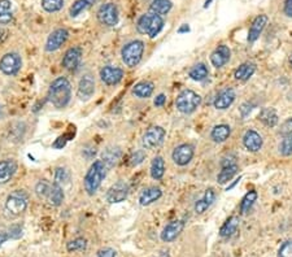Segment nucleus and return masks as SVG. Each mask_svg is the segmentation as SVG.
<instances>
[{
  "label": "nucleus",
  "mask_w": 292,
  "mask_h": 257,
  "mask_svg": "<svg viewBox=\"0 0 292 257\" xmlns=\"http://www.w3.org/2000/svg\"><path fill=\"white\" fill-rule=\"evenodd\" d=\"M72 98V85L65 77H59L51 83L48 90V99L56 108H65Z\"/></svg>",
  "instance_id": "nucleus-1"
},
{
  "label": "nucleus",
  "mask_w": 292,
  "mask_h": 257,
  "mask_svg": "<svg viewBox=\"0 0 292 257\" xmlns=\"http://www.w3.org/2000/svg\"><path fill=\"white\" fill-rule=\"evenodd\" d=\"M105 175H107V168L103 164L101 160H96L93 162L90 169L86 173L84 177V190L87 191L88 195H94L100 187L101 182L104 181Z\"/></svg>",
  "instance_id": "nucleus-2"
},
{
  "label": "nucleus",
  "mask_w": 292,
  "mask_h": 257,
  "mask_svg": "<svg viewBox=\"0 0 292 257\" xmlns=\"http://www.w3.org/2000/svg\"><path fill=\"white\" fill-rule=\"evenodd\" d=\"M163 17L159 16V14L152 13V12L141 16V18H139L138 22H137V30H138L141 34L148 35L149 38L158 37V35L160 34V31L163 30Z\"/></svg>",
  "instance_id": "nucleus-3"
},
{
  "label": "nucleus",
  "mask_w": 292,
  "mask_h": 257,
  "mask_svg": "<svg viewBox=\"0 0 292 257\" xmlns=\"http://www.w3.org/2000/svg\"><path fill=\"white\" fill-rule=\"evenodd\" d=\"M201 104V96L192 90L181 91L175 99V107L178 112L183 114H191Z\"/></svg>",
  "instance_id": "nucleus-4"
},
{
  "label": "nucleus",
  "mask_w": 292,
  "mask_h": 257,
  "mask_svg": "<svg viewBox=\"0 0 292 257\" xmlns=\"http://www.w3.org/2000/svg\"><path fill=\"white\" fill-rule=\"evenodd\" d=\"M144 52V43L142 40H132L124 45L121 51L122 61L129 68H134L141 62Z\"/></svg>",
  "instance_id": "nucleus-5"
},
{
  "label": "nucleus",
  "mask_w": 292,
  "mask_h": 257,
  "mask_svg": "<svg viewBox=\"0 0 292 257\" xmlns=\"http://www.w3.org/2000/svg\"><path fill=\"white\" fill-rule=\"evenodd\" d=\"M6 208L11 215L18 216L28 208V195L23 190H16L7 198Z\"/></svg>",
  "instance_id": "nucleus-6"
},
{
  "label": "nucleus",
  "mask_w": 292,
  "mask_h": 257,
  "mask_svg": "<svg viewBox=\"0 0 292 257\" xmlns=\"http://www.w3.org/2000/svg\"><path fill=\"white\" fill-rule=\"evenodd\" d=\"M99 22L104 26H116L120 20V14H118V8L115 3H105L100 6L96 13Z\"/></svg>",
  "instance_id": "nucleus-7"
},
{
  "label": "nucleus",
  "mask_w": 292,
  "mask_h": 257,
  "mask_svg": "<svg viewBox=\"0 0 292 257\" xmlns=\"http://www.w3.org/2000/svg\"><path fill=\"white\" fill-rule=\"evenodd\" d=\"M166 131L161 126H152L148 130L144 133L143 138H142V146L146 150H153V148L161 146L165 139Z\"/></svg>",
  "instance_id": "nucleus-8"
},
{
  "label": "nucleus",
  "mask_w": 292,
  "mask_h": 257,
  "mask_svg": "<svg viewBox=\"0 0 292 257\" xmlns=\"http://www.w3.org/2000/svg\"><path fill=\"white\" fill-rule=\"evenodd\" d=\"M21 66H23V60H21L20 55L16 52L6 54L0 59V71L6 76H14L20 72Z\"/></svg>",
  "instance_id": "nucleus-9"
},
{
  "label": "nucleus",
  "mask_w": 292,
  "mask_h": 257,
  "mask_svg": "<svg viewBox=\"0 0 292 257\" xmlns=\"http://www.w3.org/2000/svg\"><path fill=\"white\" fill-rule=\"evenodd\" d=\"M221 167H222L221 172H219L218 175H217V182H218L219 184H226L229 183L236 174H238L239 167L234 157L222 158Z\"/></svg>",
  "instance_id": "nucleus-10"
},
{
  "label": "nucleus",
  "mask_w": 292,
  "mask_h": 257,
  "mask_svg": "<svg viewBox=\"0 0 292 257\" xmlns=\"http://www.w3.org/2000/svg\"><path fill=\"white\" fill-rule=\"evenodd\" d=\"M194 155H195L194 146L183 143L174 148V151L171 153V158H173V161H174L177 165H179V167H186V165H188L191 162V160L194 158Z\"/></svg>",
  "instance_id": "nucleus-11"
},
{
  "label": "nucleus",
  "mask_w": 292,
  "mask_h": 257,
  "mask_svg": "<svg viewBox=\"0 0 292 257\" xmlns=\"http://www.w3.org/2000/svg\"><path fill=\"white\" fill-rule=\"evenodd\" d=\"M129 195V184L125 181H118L109 187L107 192V200L109 203H122L127 199Z\"/></svg>",
  "instance_id": "nucleus-12"
},
{
  "label": "nucleus",
  "mask_w": 292,
  "mask_h": 257,
  "mask_svg": "<svg viewBox=\"0 0 292 257\" xmlns=\"http://www.w3.org/2000/svg\"><path fill=\"white\" fill-rule=\"evenodd\" d=\"M69 38V31L66 29H56L52 31L48 37L47 42H46V51L47 52H55L57 51L62 44Z\"/></svg>",
  "instance_id": "nucleus-13"
},
{
  "label": "nucleus",
  "mask_w": 292,
  "mask_h": 257,
  "mask_svg": "<svg viewBox=\"0 0 292 257\" xmlns=\"http://www.w3.org/2000/svg\"><path fill=\"white\" fill-rule=\"evenodd\" d=\"M185 229V221L182 220H175V221H171L170 223H168L165 227L161 231L160 238L163 242L165 243H170L173 240L177 239L178 237L181 235V232L183 231Z\"/></svg>",
  "instance_id": "nucleus-14"
},
{
  "label": "nucleus",
  "mask_w": 292,
  "mask_h": 257,
  "mask_svg": "<svg viewBox=\"0 0 292 257\" xmlns=\"http://www.w3.org/2000/svg\"><path fill=\"white\" fill-rule=\"evenodd\" d=\"M101 81L108 86H115L120 83L124 78V71L118 66L107 65L100 71Z\"/></svg>",
  "instance_id": "nucleus-15"
},
{
  "label": "nucleus",
  "mask_w": 292,
  "mask_h": 257,
  "mask_svg": "<svg viewBox=\"0 0 292 257\" xmlns=\"http://www.w3.org/2000/svg\"><path fill=\"white\" fill-rule=\"evenodd\" d=\"M235 98H236V94H235V91H234V88H231V87L223 88V90L219 91V92L217 94L216 98H214V102H213L214 108L218 110L228 109V108L231 107V104L235 102Z\"/></svg>",
  "instance_id": "nucleus-16"
},
{
  "label": "nucleus",
  "mask_w": 292,
  "mask_h": 257,
  "mask_svg": "<svg viewBox=\"0 0 292 257\" xmlns=\"http://www.w3.org/2000/svg\"><path fill=\"white\" fill-rule=\"evenodd\" d=\"M95 92V81H94L93 76L90 74H86V76L82 77V79L79 81L78 90H77V96L79 99L86 102V100L91 99Z\"/></svg>",
  "instance_id": "nucleus-17"
},
{
  "label": "nucleus",
  "mask_w": 292,
  "mask_h": 257,
  "mask_svg": "<svg viewBox=\"0 0 292 257\" xmlns=\"http://www.w3.org/2000/svg\"><path fill=\"white\" fill-rule=\"evenodd\" d=\"M231 51L226 44H221L211 54V62L214 68H222L230 61Z\"/></svg>",
  "instance_id": "nucleus-18"
},
{
  "label": "nucleus",
  "mask_w": 292,
  "mask_h": 257,
  "mask_svg": "<svg viewBox=\"0 0 292 257\" xmlns=\"http://www.w3.org/2000/svg\"><path fill=\"white\" fill-rule=\"evenodd\" d=\"M262 136L260 135L256 130H250L245 131L244 136H243V144H244L245 150L250 151V152H259L262 148Z\"/></svg>",
  "instance_id": "nucleus-19"
},
{
  "label": "nucleus",
  "mask_w": 292,
  "mask_h": 257,
  "mask_svg": "<svg viewBox=\"0 0 292 257\" xmlns=\"http://www.w3.org/2000/svg\"><path fill=\"white\" fill-rule=\"evenodd\" d=\"M267 21H269V18H267L266 14H259V16L253 20L252 25H251L250 30H248V42L253 43L259 39L261 33L264 31L265 26L267 25Z\"/></svg>",
  "instance_id": "nucleus-20"
},
{
  "label": "nucleus",
  "mask_w": 292,
  "mask_h": 257,
  "mask_svg": "<svg viewBox=\"0 0 292 257\" xmlns=\"http://www.w3.org/2000/svg\"><path fill=\"white\" fill-rule=\"evenodd\" d=\"M82 59V50L81 47H72L65 52L64 57H62V66L68 71H73L79 65Z\"/></svg>",
  "instance_id": "nucleus-21"
},
{
  "label": "nucleus",
  "mask_w": 292,
  "mask_h": 257,
  "mask_svg": "<svg viewBox=\"0 0 292 257\" xmlns=\"http://www.w3.org/2000/svg\"><path fill=\"white\" fill-rule=\"evenodd\" d=\"M214 201H216V191H214L213 189H207L204 192V195L195 203V213H196V215L205 213L213 205Z\"/></svg>",
  "instance_id": "nucleus-22"
},
{
  "label": "nucleus",
  "mask_w": 292,
  "mask_h": 257,
  "mask_svg": "<svg viewBox=\"0 0 292 257\" xmlns=\"http://www.w3.org/2000/svg\"><path fill=\"white\" fill-rule=\"evenodd\" d=\"M17 170V162L14 160H3L0 161V184L8 183Z\"/></svg>",
  "instance_id": "nucleus-23"
},
{
  "label": "nucleus",
  "mask_w": 292,
  "mask_h": 257,
  "mask_svg": "<svg viewBox=\"0 0 292 257\" xmlns=\"http://www.w3.org/2000/svg\"><path fill=\"white\" fill-rule=\"evenodd\" d=\"M161 196H163V191H161L160 187H148L144 191H142L141 196H139V203L143 206L151 205L154 201H158Z\"/></svg>",
  "instance_id": "nucleus-24"
},
{
  "label": "nucleus",
  "mask_w": 292,
  "mask_h": 257,
  "mask_svg": "<svg viewBox=\"0 0 292 257\" xmlns=\"http://www.w3.org/2000/svg\"><path fill=\"white\" fill-rule=\"evenodd\" d=\"M259 121L267 127H276L279 122L278 113L274 108H262L259 113Z\"/></svg>",
  "instance_id": "nucleus-25"
},
{
  "label": "nucleus",
  "mask_w": 292,
  "mask_h": 257,
  "mask_svg": "<svg viewBox=\"0 0 292 257\" xmlns=\"http://www.w3.org/2000/svg\"><path fill=\"white\" fill-rule=\"evenodd\" d=\"M231 135V127L229 125L221 124L217 125L212 129L211 131V138L214 143H223L228 141Z\"/></svg>",
  "instance_id": "nucleus-26"
},
{
  "label": "nucleus",
  "mask_w": 292,
  "mask_h": 257,
  "mask_svg": "<svg viewBox=\"0 0 292 257\" xmlns=\"http://www.w3.org/2000/svg\"><path fill=\"white\" fill-rule=\"evenodd\" d=\"M101 157H103V160H101L103 164L105 165L107 169H109V168L115 167L118 160L121 158V150L117 147H108L107 150H104Z\"/></svg>",
  "instance_id": "nucleus-27"
},
{
  "label": "nucleus",
  "mask_w": 292,
  "mask_h": 257,
  "mask_svg": "<svg viewBox=\"0 0 292 257\" xmlns=\"http://www.w3.org/2000/svg\"><path fill=\"white\" fill-rule=\"evenodd\" d=\"M255 72L256 64H253V62H244V64H242L236 69L235 73H234V78L236 81H239V82H245V81H248L255 74Z\"/></svg>",
  "instance_id": "nucleus-28"
},
{
  "label": "nucleus",
  "mask_w": 292,
  "mask_h": 257,
  "mask_svg": "<svg viewBox=\"0 0 292 257\" xmlns=\"http://www.w3.org/2000/svg\"><path fill=\"white\" fill-rule=\"evenodd\" d=\"M154 85L149 81H142L132 87V94L139 99H148L153 94Z\"/></svg>",
  "instance_id": "nucleus-29"
},
{
  "label": "nucleus",
  "mask_w": 292,
  "mask_h": 257,
  "mask_svg": "<svg viewBox=\"0 0 292 257\" xmlns=\"http://www.w3.org/2000/svg\"><path fill=\"white\" fill-rule=\"evenodd\" d=\"M238 226H239V217H236V216H231V217L228 218L226 222L221 226V229H219V235H221L222 238L233 237V235L236 232V230H238Z\"/></svg>",
  "instance_id": "nucleus-30"
},
{
  "label": "nucleus",
  "mask_w": 292,
  "mask_h": 257,
  "mask_svg": "<svg viewBox=\"0 0 292 257\" xmlns=\"http://www.w3.org/2000/svg\"><path fill=\"white\" fill-rule=\"evenodd\" d=\"M149 172H151L152 178L156 179V181L163 178L164 174H165V161H164V158L161 157V156H156V157H153V160H152L151 162V169H149Z\"/></svg>",
  "instance_id": "nucleus-31"
},
{
  "label": "nucleus",
  "mask_w": 292,
  "mask_h": 257,
  "mask_svg": "<svg viewBox=\"0 0 292 257\" xmlns=\"http://www.w3.org/2000/svg\"><path fill=\"white\" fill-rule=\"evenodd\" d=\"M171 4L170 0H152L151 4H149V11L154 14H159V16H164V14H168L170 12Z\"/></svg>",
  "instance_id": "nucleus-32"
},
{
  "label": "nucleus",
  "mask_w": 292,
  "mask_h": 257,
  "mask_svg": "<svg viewBox=\"0 0 292 257\" xmlns=\"http://www.w3.org/2000/svg\"><path fill=\"white\" fill-rule=\"evenodd\" d=\"M188 76H190V78H191L192 81L201 82V81H204V79L208 78L209 71H208V68H207V65H205V64H203V62H199V64H196V65H194L191 69H190V73H188Z\"/></svg>",
  "instance_id": "nucleus-33"
},
{
  "label": "nucleus",
  "mask_w": 292,
  "mask_h": 257,
  "mask_svg": "<svg viewBox=\"0 0 292 257\" xmlns=\"http://www.w3.org/2000/svg\"><path fill=\"white\" fill-rule=\"evenodd\" d=\"M47 200L50 201L51 205L54 206H59L60 204L62 203V200H64V191H62L61 186L57 183H52V186H51V190H50V194H48V198Z\"/></svg>",
  "instance_id": "nucleus-34"
},
{
  "label": "nucleus",
  "mask_w": 292,
  "mask_h": 257,
  "mask_svg": "<svg viewBox=\"0 0 292 257\" xmlns=\"http://www.w3.org/2000/svg\"><path fill=\"white\" fill-rule=\"evenodd\" d=\"M96 0H76L73 4H72L71 9H69V14L71 17H77L82 12H84L86 9H88L90 7H93L95 4Z\"/></svg>",
  "instance_id": "nucleus-35"
},
{
  "label": "nucleus",
  "mask_w": 292,
  "mask_h": 257,
  "mask_svg": "<svg viewBox=\"0 0 292 257\" xmlns=\"http://www.w3.org/2000/svg\"><path fill=\"white\" fill-rule=\"evenodd\" d=\"M257 192L255 190H251L244 195V198L242 199V203H240V212L244 215V213H248L251 211V208L253 206L255 201L257 200Z\"/></svg>",
  "instance_id": "nucleus-36"
},
{
  "label": "nucleus",
  "mask_w": 292,
  "mask_h": 257,
  "mask_svg": "<svg viewBox=\"0 0 292 257\" xmlns=\"http://www.w3.org/2000/svg\"><path fill=\"white\" fill-rule=\"evenodd\" d=\"M64 7V0H42V8L48 13L59 12Z\"/></svg>",
  "instance_id": "nucleus-37"
},
{
  "label": "nucleus",
  "mask_w": 292,
  "mask_h": 257,
  "mask_svg": "<svg viewBox=\"0 0 292 257\" xmlns=\"http://www.w3.org/2000/svg\"><path fill=\"white\" fill-rule=\"evenodd\" d=\"M279 153L284 157H289L292 156V134L286 135L283 138V141L279 144Z\"/></svg>",
  "instance_id": "nucleus-38"
},
{
  "label": "nucleus",
  "mask_w": 292,
  "mask_h": 257,
  "mask_svg": "<svg viewBox=\"0 0 292 257\" xmlns=\"http://www.w3.org/2000/svg\"><path fill=\"white\" fill-rule=\"evenodd\" d=\"M87 247V240L84 238H77V239L72 240L66 244V249L69 252H76V251H83Z\"/></svg>",
  "instance_id": "nucleus-39"
},
{
  "label": "nucleus",
  "mask_w": 292,
  "mask_h": 257,
  "mask_svg": "<svg viewBox=\"0 0 292 257\" xmlns=\"http://www.w3.org/2000/svg\"><path fill=\"white\" fill-rule=\"evenodd\" d=\"M52 183L47 181H39L35 186V192H37V195L39 196L40 199H47L48 198V194H50V190Z\"/></svg>",
  "instance_id": "nucleus-40"
},
{
  "label": "nucleus",
  "mask_w": 292,
  "mask_h": 257,
  "mask_svg": "<svg viewBox=\"0 0 292 257\" xmlns=\"http://www.w3.org/2000/svg\"><path fill=\"white\" fill-rule=\"evenodd\" d=\"M69 177H71V174L65 168H57L56 172H55V183H66L69 181Z\"/></svg>",
  "instance_id": "nucleus-41"
},
{
  "label": "nucleus",
  "mask_w": 292,
  "mask_h": 257,
  "mask_svg": "<svg viewBox=\"0 0 292 257\" xmlns=\"http://www.w3.org/2000/svg\"><path fill=\"white\" fill-rule=\"evenodd\" d=\"M144 158H146V152L144 151H137V152L132 153L129 157V164L131 167H138L139 164L143 162Z\"/></svg>",
  "instance_id": "nucleus-42"
},
{
  "label": "nucleus",
  "mask_w": 292,
  "mask_h": 257,
  "mask_svg": "<svg viewBox=\"0 0 292 257\" xmlns=\"http://www.w3.org/2000/svg\"><path fill=\"white\" fill-rule=\"evenodd\" d=\"M278 257H292V240H287L278 249Z\"/></svg>",
  "instance_id": "nucleus-43"
},
{
  "label": "nucleus",
  "mask_w": 292,
  "mask_h": 257,
  "mask_svg": "<svg viewBox=\"0 0 292 257\" xmlns=\"http://www.w3.org/2000/svg\"><path fill=\"white\" fill-rule=\"evenodd\" d=\"M278 133L281 134V135H283V136L289 135V134H292V117H289V119H287L286 121H284L283 124L281 125V127H279Z\"/></svg>",
  "instance_id": "nucleus-44"
},
{
  "label": "nucleus",
  "mask_w": 292,
  "mask_h": 257,
  "mask_svg": "<svg viewBox=\"0 0 292 257\" xmlns=\"http://www.w3.org/2000/svg\"><path fill=\"white\" fill-rule=\"evenodd\" d=\"M253 109V105L250 104V103H244V104L240 105V108H239V112H240V116L243 117V119H245V117H248L251 114V112H252Z\"/></svg>",
  "instance_id": "nucleus-45"
},
{
  "label": "nucleus",
  "mask_w": 292,
  "mask_h": 257,
  "mask_svg": "<svg viewBox=\"0 0 292 257\" xmlns=\"http://www.w3.org/2000/svg\"><path fill=\"white\" fill-rule=\"evenodd\" d=\"M8 235H9V239H18V238H21V235H23V229H21L20 226H12L11 229H9L8 231Z\"/></svg>",
  "instance_id": "nucleus-46"
},
{
  "label": "nucleus",
  "mask_w": 292,
  "mask_h": 257,
  "mask_svg": "<svg viewBox=\"0 0 292 257\" xmlns=\"http://www.w3.org/2000/svg\"><path fill=\"white\" fill-rule=\"evenodd\" d=\"M117 252L113 248H103L98 252V257H116Z\"/></svg>",
  "instance_id": "nucleus-47"
},
{
  "label": "nucleus",
  "mask_w": 292,
  "mask_h": 257,
  "mask_svg": "<svg viewBox=\"0 0 292 257\" xmlns=\"http://www.w3.org/2000/svg\"><path fill=\"white\" fill-rule=\"evenodd\" d=\"M11 8L12 3L9 0H0V14L8 13V12H11Z\"/></svg>",
  "instance_id": "nucleus-48"
},
{
  "label": "nucleus",
  "mask_w": 292,
  "mask_h": 257,
  "mask_svg": "<svg viewBox=\"0 0 292 257\" xmlns=\"http://www.w3.org/2000/svg\"><path fill=\"white\" fill-rule=\"evenodd\" d=\"M12 20H13V14L11 12L0 14V25H8L12 22Z\"/></svg>",
  "instance_id": "nucleus-49"
},
{
  "label": "nucleus",
  "mask_w": 292,
  "mask_h": 257,
  "mask_svg": "<svg viewBox=\"0 0 292 257\" xmlns=\"http://www.w3.org/2000/svg\"><path fill=\"white\" fill-rule=\"evenodd\" d=\"M283 11L287 17L292 18V0H286V2H284Z\"/></svg>",
  "instance_id": "nucleus-50"
},
{
  "label": "nucleus",
  "mask_w": 292,
  "mask_h": 257,
  "mask_svg": "<svg viewBox=\"0 0 292 257\" xmlns=\"http://www.w3.org/2000/svg\"><path fill=\"white\" fill-rule=\"evenodd\" d=\"M165 102H166V96L164 95V94H160V95H158L154 98L153 104L156 105V107H163V105L165 104Z\"/></svg>",
  "instance_id": "nucleus-51"
},
{
  "label": "nucleus",
  "mask_w": 292,
  "mask_h": 257,
  "mask_svg": "<svg viewBox=\"0 0 292 257\" xmlns=\"http://www.w3.org/2000/svg\"><path fill=\"white\" fill-rule=\"evenodd\" d=\"M66 136H60V138H57V141L54 143V147L55 148H62L66 144Z\"/></svg>",
  "instance_id": "nucleus-52"
},
{
  "label": "nucleus",
  "mask_w": 292,
  "mask_h": 257,
  "mask_svg": "<svg viewBox=\"0 0 292 257\" xmlns=\"http://www.w3.org/2000/svg\"><path fill=\"white\" fill-rule=\"evenodd\" d=\"M9 239V235H8V232H6V231H2L0 232V247L3 246L4 243H6L7 240Z\"/></svg>",
  "instance_id": "nucleus-53"
},
{
  "label": "nucleus",
  "mask_w": 292,
  "mask_h": 257,
  "mask_svg": "<svg viewBox=\"0 0 292 257\" xmlns=\"http://www.w3.org/2000/svg\"><path fill=\"white\" fill-rule=\"evenodd\" d=\"M187 31H190V26L183 25L182 28H181L179 30H178V33H179V34H183V33H187Z\"/></svg>",
  "instance_id": "nucleus-54"
},
{
  "label": "nucleus",
  "mask_w": 292,
  "mask_h": 257,
  "mask_svg": "<svg viewBox=\"0 0 292 257\" xmlns=\"http://www.w3.org/2000/svg\"><path fill=\"white\" fill-rule=\"evenodd\" d=\"M211 3H212V0H207V2H205V4H204V8H208V7L211 6Z\"/></svg>",
  "instance_id": "nucleus-55"
},
{
  "label": "nucleus",
  "mask_w": 292,
  "mask_h": 257,
  "mask_svg": "<svg viewBox=\"0 0 292 257\" xmlns=\"http://www.w3.org/2000/svg\"><path fill=\"white\" fill-rule=\"evenodd\" d=\"M288 62H289V66H291V68H292V55H291V56H289Z\"/></svg>",
  "instance_id": "nucleus-56"
},
{
  "label": "nucleus",
  "mask_w": 292,
  "mask_h": 257,
  "mask_svg": "<svg viewBox=\"0 0 292 257\" xmlns=\"http://www.w3.org/2000/svg\"><path fill=\"white\" fill-rule=\"evenodd\" d=\"M3 34H4V31L2 30V29H0V39H2V38H3Z\"/></svg>",
  "instance_id": "nucleus-57"
},
{
  "label": "nucleus",
  "mask_w": 292,
  "mask_h": 257,
  "mask_svg": "<svg viewBox=\"0 0 292 257\" xmlns=\"http://www.w3.org/2000/svg\"><path fill=\"white\" fill-rule=\"evenodd\" d=\"M0 117H2V108H0Z\"/></svg>",
  "instance_id": "nucleus-58"
}]
</instances>
